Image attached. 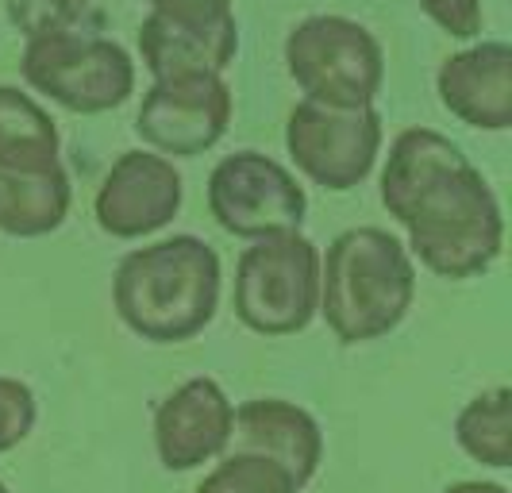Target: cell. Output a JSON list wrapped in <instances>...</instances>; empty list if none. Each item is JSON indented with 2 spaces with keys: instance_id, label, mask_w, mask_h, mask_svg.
<instances>
[{
  "instance_id": "cell-12",
  "label": "cell",
  "mask_w": 512,
  "mask_h": 493,
  "mask_svg": "<svg viewBox=\"0 0 512 493\" xmlns=\"http://www.w3.org/2000/svg\"><path fill=\"white\" fill-rule=\"evenodd\" d=\"M228 451H251L278 463L293 478V486L305 490L324 459V432L316 416L301 405L282 397H255L235 409Z\"/></svg>"
},
{
  "instance_id": "cell-8",
  "label": "cell",
  "mask_w": 512,
  "mask_h": 493,
  "mask_svg": "<svg viewBox=\"0 0 512 493\" xmlns=\"http://www.w3.org/2000/svg\"><path fill=\"white\" fill-rule=\"evenodd\" d=\"M285 147L308 182L347 193L370 178L382 151L378 108H328L301 101L285 120Z\"/></svg>"
},
{
  "instance_id": "cell-23",
  "label": "cell",
  "mask_w": 512,
  "mask_h": 493,
  "mask_svg": "<svg viewBox=\"0 0 512 493\" xmlns=\"http://www.w3.org/2000/svg\"><path fill=\"white\" fill-rule=\"evenodd\" d=\"M443 493H509L501 482H455V486H447Z\"/></svg>"
},
{
  "instance_id": "cell-19",
  "label": "cell",
  "mask_w": 512,
  "mask_h": 493,
  "mask_svg": "<svg viewBox=\"0 0 512 493\" xmlns=\"http://www.w3.org/2000/svg\"><path fill=\"white\" fill-rule=\"evenodd\" d=\"M93 0H4L8 24L27 39H47L77 31V24L89 16Z\"/></svg>"
},
{
  "instance_id": "cell-16",
  "label": "cell",
  "mask_w": 512,
  "mask_h": 493,
  "mask_svg": "<svg viewBox=\"0 0 512 493\" xmlns=\"http://www.w3.org/2000/svg\"><path fill=\"white\" fill-rule=\"evenodd\" d=\"M58 162V128L51 112L16 85H0V166L47 170Z\"/></svg>"
},
{
  "instance_id": "cell-1",
  "label": "cell",
  "mask_w": 512,
  "mask_h": 493,
  "mask_svg": "<svg viewBox=\"0 0 512 493\" xmlns=\"http://www.w3.org/2000/svg\"><path fill=\"white\" fill-rule=\"evenodd\" d=\"M382 205L409 232L405 251L439 278H478L505 247V216L493 185L436 128H405L389 143Z\"/></svg>"
},
{
  "instance_id": "cell-20",
  "label": "cell",
  "mask_w": 512,
  "mask_h": 493,
  "mask_svg": "<svg viewBox=\"0 0 512 493\" xmlns=\"http://www.w3.org/2000/svg\"><path fill=\"white\" fill-rule=\"evenodd\" d=\"M151 16L170 27L208 35V39H239V24L231 12V0H147Z\"/></svg>"
},
{
  "instance_id": "cell-4",
  "label": "cell",
  "mask_w": 512,
  "mask_h": 493,
  "mask_svg": "<svg viewBox=\"0 0 512 493\" xmlns=\"http://www.w3.org/2000/svg\"><path fill=\"white\" fill-rule=\"evenodd\" d=\"M235 316L258 336H297L320 309V251L301 232L251 243L235 262Z\"/></svg>"
},
{
  "instance_id": "cell-10",
  "label": "cell",
  "mask_w": 512,
  "mask_h": 493,
  "mask_svg": "<svg viewBox=\"0 0 512 493\" xmlns=\"http://www.w3.org/2000/svg\"><path fill=\"white\" fill-rule=\"evenodd\" d=\"M185 185L174 162L154 151H128L104 174L93 216L112 239H143L174 224Z\"/></svg>"
},
{
  "instance_id": "cell-13",
  "label": "cell",
  "mask_w": 512,
  "mask_h": 493,
  "mask_svg": "<svg viewBox=\"0 0 512 493\" xmlns=\"http://www.w3.org/2000/svg\"><path fill=\"white\" fill-rule=\"evenodd\" d=\"M439 101L451 116L478 131L512 128V47L478 43L451 54L436 74Z\"/></svg>"
},
{
  "instance_id": "cell-7",
  "label": "cell",
  "mask_w": 512,
  "mask_h": 493,
  "mask_svg": "<svg viewBox=\"0 0 512 493\" xmlns=\"http://www.w3.org/2000/svg\"><path fill=\"white\" fill-rule=\"evenodd\" d=\"M208 212L228 235L258 243L301 232L308 197L282 162L258 151H235L208 174Z\"/></svg>"
},
{
  "instance_id": "cell-6",
  "label": "cell",
  "mask_w": 512,
  "mask_h": 493,
  "mask_svg": "<svg viewBox=\"0 0 512 493\" xmlns=\"http://www.w3.org/2000/svg\"><path fill=\"white\" fill-rule=\"evenodd\" d=\"M20 70L35 93L81 116L112 112L135 93L131 54L101 35L66 31L47 39H27Z\"/></svg>"
},
{
  "instance_id": "cell-24",
  "label": "cell",
  "mask_w": 512,
  "mask_h": 493,
  "mask_svg": "<svg viewBox=\"0 0 512 493\" xmlns=\"http://www.w3.org/2000/svg\"><path fill=\"white\" fill-rule=\"evenodd\" d=\"M0 493H12V490H8V486H4V482H0Z\"/></svg>"
},
{
  "instance_id": "cell-9",
  "label": "cell",
  "mask_w": 512,
  "mask_h": 493,
  "mask_svg": "<svg viewBox=\"0 0 512 493\" xmlns=\"http://www.w3.org/2000/svg\"><path fill=\"white\" fill-rule=\"evenodd\" d=\"M231 124V89L220 74L162 78L135 112V135L154 155L197 158L212 151Z\"/></svg>"
},
{
  "instance_id": "cell-15",
  "label": "cell",
  "mask_w": 512,
  "mask_h": 493,
  "mask_svg": "<svg viewBox=\"0 0 512 493\" xmlns=\"http://www.w3.org/2000/svg\"><path fill=\"white\" fill-rule=\"evenodd\" d=\"M239 51V39H208L170 27L158 16H147L139 27V54L154 81L185 78V74H224Z\"/></svg>"
},
{
  "instance_id": "cell-11",
  "label": "cell",
  "mask_w": 512,
  "mask_h": 493,
  "mask_svg": "<svg viewBox=\"0 0 512 493\" xmlns=\"http://www.w3.org/2000/svg\"><path fill=\"white\" fill-rule=\"evenodd\" d=\"M235 405L216 378H189L154 409V451L170 474H189L228 455Z\"/></svg>"
},
{
  "instance_id": "cell-3",
  "label": "cell",
  "mask_w": 512,
  "mask_h": 493,
  "mask_svg": "<svg viewBox=\"0 0 512 493\" xmlns=\"http://www.w3.org/2000/svg\"><path fill=\"white\" fill-rule=\"evenodd\" d=\"M416 266L385 228H347L320 259V316L339 343L389 336L412 309Z\"/></svg>"
},
{
  "instance_id": "cell-18",
  "label": "cell",
  "mask_w": 512,
  "mask_h": 493,
  "mask_svg": "<svg viewBox=\"0 0 512 493\" xmlns=\"http://www.w3.org/2000/svg\"><path fill=\"white\" fill-rule=\"evenodd\" d=\"M193 493H301L293 478L278 463L251 455V451H228L220 467L205 474V482Z\"/></svg>"
},
{
  "instance_id": "cell-21",
  "label": "cell",
  "mask_w": 512,
  "mask_h": 493,
  "mask_svg": "<svg viewBox=\"0 0 512 493\" xmlns=\"http://www.w3.org/2000/svg\"><path fill=\"white\" fill-rule=\"evenodd\" d=\"M35 416H39V405H35L31 386L0 374V455H8L31 436Z\"/></svg>"
},
{
  "instance_id": "cell-14",
  "label": "cell",
  "mask_w": 512,
  "mask_h": 493,
  "mask_svg": "<svg viewBox=\"0 0 512 493\" xmlns=\"http://www.w3.org/2000/svg\"><path fill=\"white\" fill-rule=\"evenodd\" d=\"M70 216V174L62 162L47 170H4L0 166V232L16 239H39Z\"/></svg>"
},
{
  "instance_id": "cell-5",
  "label": "cell",
  "mask_w": 512,
  "mask_h": 493,
  "mask_svg": "<svg viewBox=\"0 0 512 493\" xmlns=\"http://www.w3.org/2000/svg\"><path fill=\"white\" fill-rule=\"evenodd\" d=\"M285 66L305 101L328 108H370L382 93V43L347 16H308L285 35Z\"/></svg>"
},
{
  "instance_id": "cell-22",
  "label": "cell",
  "mask_w": 512,
  "mask_h": 493,
  "mask_svg": "<svg viewBox=\"0 0 512 493\" xmlns=\"http://www.w3.org/2000/svg\"><path fill=\"white\" fill-rule=\"evenodd\" d=\"M420 8L455 39H474L482 31V0H420Z\"/></svg>"
},
{
  "instance_id": "cell-17",
  "label": "cell",
  "mask_w": 512,
  "mask_h": 493,
  "mask_svg": "<svg viewBox=\"0 0 512 493\" xmlns=\"http://www.w3.org/2000/svg\"><path fill=\"white\" fill-rule=\"evenodd\" d=\"M459 447L482 467H512V393L509 386H493L478 393L455 420Z\"/></svg>"
},
{
  "instance_id": "cell-2",
  "label": "cell",
  "mask_w": 512,
  "mask_h": 493,
  "mask_svg": "<svg viewBox=\"0 0 512 493\" xmlns=\"http://www.w3.org/2000/svg\"><path fill=\"white\" fill-rule=\"evenodd\" d=\"M220 255L197 235H170L131 251L116 266L112 305L147 343L201 336L220 309Z\"/></svg>"
}]
</instances>
